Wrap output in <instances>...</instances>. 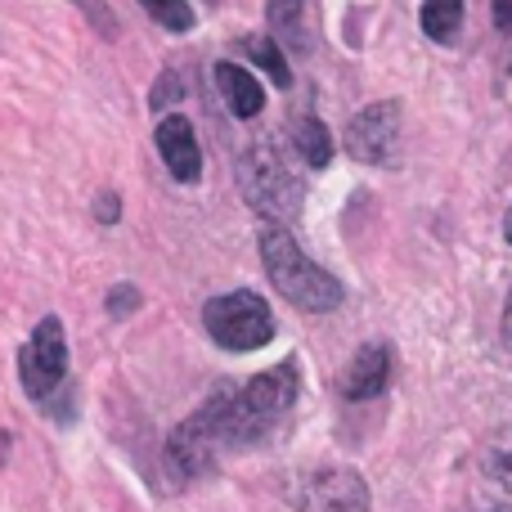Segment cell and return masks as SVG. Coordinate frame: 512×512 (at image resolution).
<instances>
[{
    "label": "cell",
    "instance_id": "6da1fadb",
    "mask_svg": "<svg viewBox=\"0 0 512 512\" xmlns=\"http://www.w3.org/2000/svg\"><path fill=\"white\" fill-rule=\"evenodd\" d=\"M297 387H301L297 360H283L274 369L248 378V387L239 391L230 387L212 391L207 414H212L221 445H261L283 423V414L297 405Z\"/></svg>",
    "mask_w": 512,
    "mask_h": 512
},
{
    "label": "cell",
    "instance_id": "7a4b0ae2",
    "mask_svg": "<svg viewBox=\"0 0 512 512\" xmlns=\"http://www.w3.org/2000/svg\"><path fill=\"white\" fill-rule=\"evenodd\" d=\"M261 261H265L270 283L283 292V301L310 310V315H324V310L342 306V297H346L342 283H337L324 265L310 261L283 225H270V230L261 234Z\"/></svg>",
    "mask_w": 512,
    "mask_h": 512
},
{
    "label": "cell",
    "instance_id": "3957f363",
    "mask_svg": "<svg viewBox=\"0 0 512 512\" xmlns=\"http://www.w3.org/2000/svg\"><path fill=\"white\" fill-rule=\"evenodd\" d=\"M239 185L243 194H248V203L256 212L265 216V221L283 225L292 221V216L301 212V180L297 171L283 162V153L274 149V144H252L248 153H243L239 162Z\"/></svg>",
    "mask_w": 512,
    "mask_h": 512
},
{
    "label": "cell",
    "instance_id": "277c9868",
    "mask_svg": "<svg viewBox=\"0 0 512 512\" xmlns=\"http://www.w3.org/2000/svg\"><path fill=\"white\" fill-rule=\"evenodd\" d=\"M203 324H207V333H212V342L225 346V351H256V346H265L274 337L270 306L248 288L207 301Z\"/></svg>",
    "mask_w": 512,
    "mask_h": 512
},
{
    "label": "cell",
    "instance_id": "5b68a950",
    "mask_svg": "<svg viewBox=\"0 0 512 512\" xmlns=\"http://www.w3.org/2000/svg\"><path fill=\"white\" fill-rule=\"evenodd\" d=\"M346 153L364 167H396L400 158V104L382 99L351 117L346 126Z\"/></svg>",
    "mask_w": 512,
    "mask_h": 512
},
{
    "label": "cell",
    "instance_id": "8992f818",
    "mask_svg": "<svg viewBox=\"0 0 512 512\" xmlns=\"http://www.w3.org/2000/svg\"><path fill=\"white\" fill-rule=\"evenodd\" d=\"M18 373H23L27 396L45 400L68 373V342H63V324L54 315H45L41 324L32 328L23 355H18Z\"/></svg>",
    "mask_w": 512,
    "mask_h": 512
},
{
    "label": "cell",
    "instance_id": "52a82bcc",
    "mask_svg": "<svg viewBox=\"0 0 512 512\" xmlns=\"http://www.w3.org/2000/svg\"><path fill=\"white\" fill-rule=\"evenodd\" d=\"M216 450H221V436H216V423L203 405L198 414H189L185 423L167 436V472L176 481H198L212 468Z\"/></svg>",
    "mask_w": 512,
    "mask_h": 512
},
{
    "label": "cell",
    "instance_id": "ba28073f",
    "mask_svg": "<svg viewBox=\"0 0 512 512\" xmlns=\"http://www.w3.org/2000/svg\"><path fill=\"white\" fill-rule=\"evenodd\" d=\"M301 508L306 512H369V486L351 468L310 472L306 486H301Z\"/></svg>",
    "mask_w": 512,
    "mask_h": 512
},
{
    "label": "cell",
    "instance_id": "9c48e42d",
    "mask_svg": "<svg viewBox=\"0 0 512 512\" xmlns=\"http://www.w3.org/2000/svg\"><path fill=\"white\" fill-rule=\"evenodd\" d=\"M158 153L180 185H194V180L203 176V149H198V135H194V122H189V117H180V113L162 117L158 122Z\"/></svg>",
    "mask_w": 512,
    "mask_h": 512
},
{
    "label": "cell",
    "instance_id": "30bf717a",
    "mask_svg": "<svg viewBox=\"0 0 512 512\" xmlns=\"http://www.w3.org/2000/svg\"><path fill=\"white\" fill-rule=\"evenodd\" d=\"M387 382H391V351L382 342H369L355 351V360L346 364L337 387H342L346 400H373L387 391Z\"/></svg>",
    "mask_w": 512,
    "mask_h": 512
},
{
    "label": "cell",
    "instance_id": "8fae6325",
    "mask_svg": "<svg viewBox=\"0 0 512 512\" xmlns=\"http://www.w3.org/2000/svg\"><path fill=\"white\" fill-rule=\"evenodd\" d=\"M216 86H221L225 108H230L239 122H248V117H256L265 108L261 81H256L248 68H239V63H216Z\"/></svg>",
    "mask_w": 512,
    "mask_h": 512
},
{
    "label": "cell",
    "instance_id": "7c38bea8",
    "mask_svg": "<svg viewBox=\"0 0 512 512\" xmlns=\"http://www.w3.org/2000/svg\"><path fill=\"white\" fill-rule=\"evenodd\" d=\"M292 144H297L306 167H328L333 162V135H328V126L319 117H297L292 122Z\"/></svg>",
    "mask_w": 512,
    "mask_h": 512
},
{
    "label": "cell",
    "instance_id": "4fadbf2b",
    "mask_svg": "<svg viewBox=\"0 0 512 512\" xmlns=\"http://www.w3.org/2000/svg\"><path fill=\"white\" fill-rule=\"evenodd\" d=\"M418 23H423V32L432 36V41L450 45L454 36H459V27H463V0H423Z\"/></svg>",
    "mask_w": 512,
    "mask_h": 512
},
{
    "label": "cell",
    "instance_id": "5bb4252c",
    "mask_svg": "<svg viewBox=\"0 0 512 512\" xmlns=\"http://www.w3.org/2000/svg\"><path fill=\"white\" fill-rule=\"evenodd\" d=\"M243 50H248V59H252L256 68H261L279 90L292 86L288 59H283V50H279V41H274V36H248V41H243Z\"/></svg>",
    "mask_w": 512,
    "mask_h": 512
},
{
    "label": "cell",
    "instance_id": "9a60e30c",
    "mask_svg": "<svg viewBox=\"0 0 512 512\" xmlns=\"http://www.w3.org/2000/svg\"><path fill=\"white\" fill-rule=\"evenodd\" d=\"M144 9H149V18L158 27H167V32H189L194 27V9H189V0H140Z\"/></svg>",
    "mask_w": 512,
    "mask_h": 512
},
{
    "label": "cell",
    "instance_id": "2e32d148",
    "mask_svg": "<svg viewBox=\"0 0 512 512\" xmlns=\"http://www.w3.org/2000/svg\"><path fill=\"white\" fill-rule=\"evenodd\" d=\"M301 9H306V0H265L270 27L279 36H292V41H297V32H301Z\"/></svg>",
    "mask_w": 512,
    "mask_h": 512
},
{
    "label": "cell",
    "instance_id": "e0dca14e",
    "mask_svg": "<svg viewBox=\"0 0 512 512\" xmlns=\"http://www.w3.org/2000/svg\"><path fill=\"white\" fill-rule=\"evenodd\" d=\"M486 463H490V472H495V477H512V423L495 436V441H490Z\"/></svg>",
    "mask_w": 512,
    "mask_h": 512
},
{
    "label": "cell",
    "instance_id": "ac0fdd59",
    "mask_svg": "<svg viewBox=\"0 0 512 512\" xmlns=\"http://www.w3.org/2000/svg\"><path fill=\"white\" fill-rule=\"evenodd\" d=\"M135 306H140V288H135V283H117V288L108 292V315L126 319Z\"/></svg>",
    "mask_w": 512,
    "mask_h": 512
},
{
    "label": "cell",
    "instance_id": "d6986e66",
    "mask_svg": "<svg viewBox=\"0 0 512 512\" xmlns=\"http://www.w3.org/2000/svg\"><path fill=\"white\" fill-rule=\"evenodd\" d=\"M180 95H185V90H180V77L176 72H167V77L158 81V90H153V108H167L171 99H180Z\"/></svg>",
    "mask_w": 512,
    "mask_h": 512
},
{
    "label": "cell",
    "instance_id": "ffe728a7",
    "mask_svg": "<svg viewBox=\"0 0 512 512\" xmlns=\"http://www.w3.org/2000/svg\"><path fill=\"white\" fill-rule=\"evenodd\" d=\"M95 216H99V221H108V225H113L117 216H122V203H117V194H99V203H95Z\"/></svg>",
    "mask_w": 512,
    "mask_h": 512
},
{
    "label": "cell",
    "instance_id": "44dd1931",
    "mask_svg": "<svg viewBox=\"0 0 512 512\" xmlns=\"http://www.w3.org/2000/svg\"><path fill=\"white\" fill-rule=\"evenodd\" d=\"M495 27L512 32V0H495Z\"/></svg>",
    "mask_w": 512,
    "mask_h": 512
},
{
    "label": "cell",
    "instance_id": "7402d4cb",
    "mask_svg": "<svg viewBox=\"0 0 512 512\" xmlns=\"http://www.w3.org/2000/svg\"><path fill=\"white\" fill-rule=\"evenodd\" d=\"M504 342H508V351H512V292H508V306H504Z\"/></svg>",
    "mask_w": 512,
    "mask_h": 512
},
{
    "label": "cell",
    "instance_id": "603a6c76",
    "mask_svg": "<svg viewBox=\"0 0 512 512\" xmlns=\"http://www.w3.org/2000/svg\"><path fill=\"white\" fill-rule=\"evenodd\" d=\"M504 239H508V248H512V207H508V216H504Z\"/></svg>",
    "mask_w": 512,
    "mask_h": 512
},
{
    "label": "cell",
    "instance_id": "cb8c5ba5",
    "mask_svg": "<svg viewBox=\"0 0 512 512\" xmlns=\"http://www.w3.org/2000/svg\"><path fill=\"white\" fill-rule=\"evenodd\" d=\"M495 512H512V508H495Z\"/></svg>",
    "mask_w": 512,
    "mask_h": 512
}]
</instances>
